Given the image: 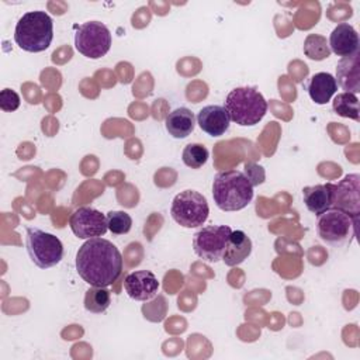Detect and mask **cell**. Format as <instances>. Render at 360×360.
I'll return each instance as SVG.
<instances>
[{
  "label": "cell",
  "instance_id": "cell-12",
  "mask_svg": "<svg viewBox=\"0 0 360 360\" xmlns=\"http://www.w3.org/2000/svg\"><path fill=\"white\" fill-rule=\"evenodd\" d=\"M124 288L129 298L135 301H149L158 294L159 281L149 270H135L125 276Z\"/></svg>",
  "mask_w": 360,
  "mask_h": 360
},
{
  "label": "cell",
  "instance_id": "cell-13",
  "mask_svg": "<svg viewBox=\"0 0 360 360\" xmlns=\"http://www.w3.org/2000/svg\"><path fill=\"white\" fill-rule=\"evenodd\" d=\"M198 127L210 136L224 135L231 124V118L224 105H205L197 114Z\"/></svg>",
  "mask_w": 360,
  "mask_h": 360
},
{
  "label": "cell",
  "instance_id": "cell-14",
  "mask_svg": "<svg viewBox=\"0 0 360 360\" xmlns=\"http://www.w3.org/2000/svg\"><path fill=\"white\" fill-rule=\"evenodd\" d=\"M328 44H329L330 52H333L338 56L345 58V56H352L359 52L360 41H359V34L354 30V27H352L347 22H340L330 32Z\"/></svg>",
  "mask_w": 360,
  "mask_h": 360
},
{
  "label": "cell",
  "instance_id": "cell-21",
  "mask_svg": "<svg viewBox=\"0 0 360 360\" xmlns=\"http://www.w3.org/2000/svg\"><path fill=\"white\" fill-rule=\"evenodd\" d=\"M111 304L110 291L105 287H90L84 295V308L93 314L104 312Z\"/></svg>",
  "mask_w": 360,
  "mask_h": 360
},
{
  "label": "cell",
  "instance_id": "cell-18",
  "mask_svg": "<svg viewBox=\"0 0 360 360\" xmlns=\"http://www.w3.org/2000/svg\"><path fill=\"white\" fill-rule=\"evenodd\" d=\"M302 198L309 212L315 215L325 212L332 207V183L304 187Z\"/></svg>",
  "mask_w": 360,
  "mask_h": 360
},
{
  "label": "cell",
  "instance_id": "cell-9",
  "mask_svg": "<svg viewBox=\"0 0 360 360\" xmlns=\"http://www.w3.org/2000/svg\"><path fill=\"white\" fill-rule=\"evenodd\" d=\"M232 229L228 225L202 226L193 235L194 253L210 263L222 260Z\"/></svg>",
  "mask_w": 360,
  "mask_h": 360
},
{
  "label": "cell",
  "instance_id": "cell-23",
  "mask_svg": "<svg viewBox=\"0 0 360 360\" xmlns=\"http://www.w3.org/2000/svg\"><path fill=\"white\" fill-rule=\"evenodd\" d=\"M208 149L201 143H188L184 146L181 159L187 167L200 169L208 160Z\"/></svg>",
  "mask_w": 360,
  "mask_h": 360
},
{
  "label": "cell",
  "instance_id": "cell-11",
  "mask_svg": "<svg viewBox=\"0 0 360 360\" xmlns=\"http://www.w3.org/2000/svg\"><path fill=\"white\" fill-rule=\"evenodd\" d=\"M359 181L357 173L346 174L339 183H332V207L338 208L353 218L359 219L360 214V197H359Z\"/></svg>",
  "mask_w": 360,
  "mask_h": 360
},
{
  "label": "cell",
  "instance_id": "cell-24",
  "mask_svg": "<svg viewBox=\"0 0 360 360\" xmlns=\"http://www.w3.org/2000/svg\"><path fill=\"white\" fill-rule=\"evenodd\" d=\"M108 231L114 235H124L131 231L132 218L125 211H110L105 215Z\"/></svg>",
  "mask_w": 360,
  "mask_h": 360
},
{
  "label": "cell",
  "instance_id": "cell-3",
  "mask_svg": "<svg viewBox=\"0 0 360 360\" xmlns=\"http://www.w3.org/2000/svg\"><path fill=\"white\" fill-rule=\"evenodd\" d=\"M53 39V21L45 11H28L20 17L14 30L15 44L27 52H42Z\"/></svg>",
  "mask_w": 360,
  "mask_h": 360
},
{
  "label": "cell",
  "instance_id": "cell-20",
  "mask_svg": "<svg viewBox=\"0 0 360 360\" xmlns=\"http://www.w3.org/2000/svg\"><path fill=\"white\" fill-rule=\"evenodd\" d=\"M332 108L338 115H340L343 118H352L354 121H360L359 98L353 93L343 91V93L336 94V97L333 98V103H332Z\"/></svg>",
  "mask_w": 360,
  "mask_h": 360
},
{
  "label": "cell",
  "instance_id": "cell-1",
  "mask_svg": "<svg viewBox=\"0 0 360 360\" xmlns=\"http://www.w3.org/2000/svg\"><path fill=\"white\" fill-rule=\"evenodd\" d=\"M76 270L89 285L108 287L122 273L121 252L107 239H87L76 253Z\"/></svg>",
  "mask_w": 360,
  "mask_h": 360
},
{
  "label": "cell",
  "instance_id": "cell-16",
  "mask_svg": "<svg viewBox=\"0 0 360 360\" xmlns=\"http://www.w3.org/2000/svg\"><path fill=\"white\" fill-rule=\"evenodd\" d=\"M307 91L315 104H326L338 91L336 79L326 72L315 73L307 82Z\"/></svg>",
  "mask_w": 360,
  "mask_h": 360
},
{
  "label": "cell",
  "instance_id": "cell-4",
  "mask_svg": "<svg viewBox=\"0 0 360 360\" xmlns=\"http://www.w3.org/2000/svg\"><path fill=\"white\" fill-rule=\"evenodd\" d=\"M231 121L240 127L259 124L267 112V101L263 94L252 86L231 90L224 104Z\"/></svg>",
  "mask_w": 360,
  "mask_h": 360
},
{
  "label": "cell",
  "instance_id": "cell-19",
  "mask_svg": "<svg viewBox=\"0 0 360 360\" xmlns=\"http://www.w3.org/2000/svg\"><path fill=\"white\" fill-rule=\"evenodd\" d=\"M165 127L169 135H172L176 139H183L194 131L195 117L188 108L179 107L169 112L165 121Z\"/></svg>",
  "mask_w": 360,
  "mask_h": 360
},
{
  "label": "cell",
  "instance_id": "cell-6",
  "mask_svg": "<svg viewBox=\"0 0 360 360\" xmlns=\"http://www.w3.org/2000/svg\"><path fill=\"white\" fill-rule=\"evenodd\" d=\"M25 248L31 262L39 269L53 267L63 257L60 239L38 228H27Z\"/></svg>",
  "mask_w": 360,
  "mask_h": 360
},
{
  "label": "cell",
  "instance_id": "cell-22",
  "mask_svg": "<svg viewBox=\"0 0 360 360\" xmlns=\"http://www.w3.org/2000/svg\"><path fill=\"white\" fill-rule=\"evenodd\" d=\"M304 53L312 60H323L329 58L330 48L323 35L308 34L304 41Z\"/></svg>",
  "mask_w": 360,
  "mask_h": 360
},
{
  "label": "cell",
  "instance_id": "cell-17",
  "mask_svg": "<svg viewBox=\"0 0 360 360\" xmlns=\"http://www.w3.org/2000/svg\"><path fill=\"white\" fill-rule=\"evenodd\" d=\"M252 252V240L243 231H232L222 256V262L229 266H238L245 262Z\"/></svg>",
  "mask_w": 360,
  "mask_h": 360
},
{
  "label": "cell",
  "instance_id": "cell-7",
  "mask_svg": "<svg viewBox=\"0 0 360 360\" xmlns=\"http://www.w3.org/2000/svg\"><path fill=\"white\" fill-rule=\"evenodd\" d=\"M172 218L183 228L201 226L210 214L207 198L195 190L180 191L172 201Z\"/></svg>",
  "mask_w": 360,
  "mask_h": 360
},
{
  "label": "cell",
  "instance_id": "cell-5",
  "mask_svg": "<svg viewBox=\"0 0 360 360\" xmlns=\"http://www.w3.org/2000/svg\"><path fill=\"white\" fill-rule=\"evenodd\" d=\"M356 224L357 218H353L342 210L329 208L318 215L316 233L325 243L338 248L353 240Z\"/></svg>",
  "mask_w": 360,
  "mask_h": 360
},
{
  "label": "cell",
  "instance_id": "cell-25",
  "mask_svg": "<svg viewBox=\"0 0 360 360\" xmlns=\"http://www.w3.org/2000/svg\"><path fill=\"white\" fill-rule=\"evenodd\" d=\"M20 96L11 89H3L0 91V108L3 111H15L20 107Z\"/></svg>",
  "mask_w": 360,
  "mask_h": 360
},
{
  "label": "cell",
  "instance_id": "cell-8",
  "mask_svg": "<svg viewBox=\"0 0 360 360\" xmlns=\"http://www.w3.org/2000/svg\"><path fill=\"white\" fill-rule=\"evenodd\" d=\"M75 48L89 59H100L111 48V32L100 21H87L76 27Z\"/></svg>",
  "mask_w": 360,
  "mask_h": 360
},
{
  "label": "cell",
  "instance_id": "cell-15",
  "mask_svg": "<svg viewBox=\"0 0 360 360\" xmlns=\"http://www.w3.org/2000/svg\"><path fill=\"white\" fill-rule=\"evenodd\" d=\"M336 83L346 91L357 94L360 91V55L345 56L336 66Z\"/></svg>",
  "mask_w": 360,
  "mask_h": 360
},
{
  "label": "cell",
  "instance_id": "cell-26",
  "mask_svg": "<svg viewBox=\"0 0 360 360\" xmlns=\"http://www.w3.org/2000/svg\"><path fill=\"white\" fill-rule=\"evenodd\" d=\"M243 169H245L243 170L245 176L248 177V180L250 181V184L253 187L259 186V184H262L264 181L266 174H264V169L262 166H259V165H256L253 162H248V163H245Z\"/></svg>",
  "mask_w": 360,
  "mask_h": 360
},
{
  "label": "cell",
  "instance_id": "cell-2",
  "mask_svg": "<svg viewBox=\"0 0 360 360\" xmlns=\"http://www.w3.org/2000/svg\"><path fill=\"white\" fill-rule=\"evenodd\" d=\"M212 197L222 211H239L253 198V186L243 172L231 169L218 172L212 181Z\"/></svg>",
  "mask_w": 360,
  "mask_h": 360
},
{
  "label": "cell",
  "instance_id": "cell-10",
  "mask_svg": "<svg viewBox=\"0 0 360 360\" xmlns=\"http://www.w3.org/2000/svg\"><path fill=\"white\" fill-rule=\"evenodd\" d=\"M69 226L79 239L101 238L108 229L105 215L91 207H80L73 211L69 218Z\"/></svg>",
  "mask_w": 360,
  "mask_h": 360
}]
</instances>
